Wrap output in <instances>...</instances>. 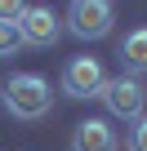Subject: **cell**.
Returning <instances> with one entry per match:
<instances>
[{"label": "cell", "mask_w": 147, "mask_h": 151, "mask_svg": "<svg viewBox=\"0 0 147 151\" xmlns=\"http://www.w3.org/2000/svg\"><path fill=\"white\" fill-rule=\"evenodd\" d=\"M103 85H107L103 62H98V58H89V53L71 58V62L62 67V93H71V98H98V93H103Z\"/></svg>", "instance_id": "4"}, {"label": "cell", "mask_w": 147, "mask_h": 151, "mask_svg": "<svg viewBox=\"0 0 147 151\" xmlns=\"http://www.w3.org/2000/svg\"><path fill=\"white\" fill-rule=\"evenodd\" d=\"M98 98L107 102V111L116 120H138L143 107H147V85L138 80V76H112Z\"/></svg>", "instance_id": "2"}, {"label": "cell", "mask_w": 147, "mask_h": 151, "mask_svg": "<svg viewBox=\"0 0 147 151\" xmlns=\"http://www.w3.org/2000/svg\"><path fill=\"white\" fill-rule=\"evenodd\" d=\"M67 31L76 40H103L112 31V0H71Z\"/></svg>", "instance_id": "3"}, {"label": "cell", "mask_w": 147, "mask_h": 151, "mask_svg": "<svg viewBox=\"0 0 147 151\" xmlns=\"http://www.w3.org/2000/svg\"><path fill=\"white\" fill-rule=\"evenodd\" d=\"M18 45H22V36H18V22H0V58H9Z\"/></svg>", "instance_id": "8"}, {"label": "cell", "mask_w": 147, "mask_h": 151, "mask_svg": "<svg viewBox=\"0 0 147 151\" xmlns=\"http://www.w3.org/2000/svg\"><path fill=\"white\" fill-rule=\"evenodd\" d=\"M0 98H5L9 116H18V120H40V116H49V107H54V89H49L45 76H36V71H14V76H5Z\"/></svg>", "instance_id": "1"}, {"label": "cell", "mask_w": 147, "mask_h": 151, "mask_svg": "<svg viewBox=\"0 0 147 151\" xmlns=\"http://www.w3.org/2000/svg\"><path fill=\"white\" fill-rule=\"evenodd\" d=\"M27 9V0H0V22H18Z\"/></svg>", "instance_id": "10"}, {"label": "cell", "mask_w": 147, "mask_h": 151, "mask_svg": "<svg viewBox=\"0 0 147 151\" xmlns=\"http://www.w3.org/2000/svg\"><path fill=\"white\" fill-rule=\"evenodd\" d=\"M71 151H120V138L107 120H80L71 133Z\"/></svg>", "instance_id": "6"}, {"label": "cell", "mask_w": 147, "mask_h": 151, "mask_svg": "<svg viewBox=\"0 0 147 151\" xmlns=\"http://www.w3.org/2000/svg\"><path fill=\"white\" fill-rule=\"evenodd\" d=\"M120 62H125V76L147 71V27H138V31H129L120 40Z\"/></svg>", "instance_id": "7"}, {"label": "cell", "mask_w": 147, "mask_h": 151, "mask_svg": "<svg viewBox=\"0 0 147 151\" xmlns=\"http://www.w3.org/2000/svg\"><path fill=\"white\" fill-rule=\"evenodd\" d=\"M58 14L49 9V5H27L22 9V18H18V36H22V45H36V49H45V45H54L58 40Z\"/></svg>", "instance_id": "5"}, {"label": "cell", "mask_w": 147, "mask_h": 151, "mask_svg": "<svg viewBox=\"0 0 147 151\" xmlns=\"http://www.w3.org/2000/svg\"><path fill=\"white\" fill-rule=\"evenodd\" d=\"M129 151H147V116L134 120V129H129Z\"/></svg>", "instance_id": "9"}]
</instances>
